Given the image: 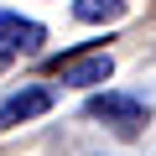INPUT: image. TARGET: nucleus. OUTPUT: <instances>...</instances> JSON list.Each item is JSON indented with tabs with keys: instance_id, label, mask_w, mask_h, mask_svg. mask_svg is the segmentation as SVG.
<instances>
[{
	"instance_id": "3",
	"label": "nucleus",
	"mask_w": 156,
	"mask_h": 156,
	"mask_svg": "<svg viewBox=\"0 0 156 156\" xmlns=\"http://www.w3.org/2000/svg\"><path fill=\"white\" fill-rule=\"evenodd\" d=\"M47 109H52V89H21V94H11V99H0V130H16V125L37 120V115H47Z\"/></svg>"
},
{
	"instance_id": "1",
	"label": "nucleus",
	"mask_w": 156,
	"mask_h": 156,
	"mask_svg": "<svg viewBox=\"0 0 156 156\" xmlns=\"http://www.w3.org/2000/svg\"><path fill=\"white\" fill-rule=\"evenodd\" d=\"M89 115L130 135V130H140V125H146L151 104H146V99H135V94H94V99H89Z\"/></svg>"
},
{
	"instance_id": "5",
	"label": "nucleus",
	"mask_w": 156,
	"mask_h": 156,
	"mask_svg": "<svg viewBox=\"0 0 156 156\" xmlns=\"http://www.w3.org/2000/svg\"><path fill=\"white\" fill-rule=\"evenodd\" d=\"M73 16L83 26H99V21H120L125 16V0H73Z\"/></svg>"
},
{
	"instance_id": "2",
	"label": "nucleus",
	"mask_w": 156,
	"mask_h": 156,
	"mask_svg": "<svg viewBox=\"0 0 156 156\" xmlns=\"http://www.w3.org/2000/svg\"><path fill=\"white\" fill-rule=\"evenodd\" d=\"M42 42H47V26L42 21H26L16 11H0V62H11L21 52H37Z\"/></svg>"
},
{
	"instance_id": "4",
	"label": "nucleus",
	"mask_w": 156,
	"mask_h": 156,
	"mask_svg": "<svg viewBox=\"0 0 156 156\" xmlns=\"http://www.w3.org/2000/svg\"><path fill=\"white\" fill-rule=\"evenodd\" d=\"M57 73H62V83H73V89H94V83H109V78H115V57H109V52H94V57H68Z\"/></svg>"
}]
</instances>
